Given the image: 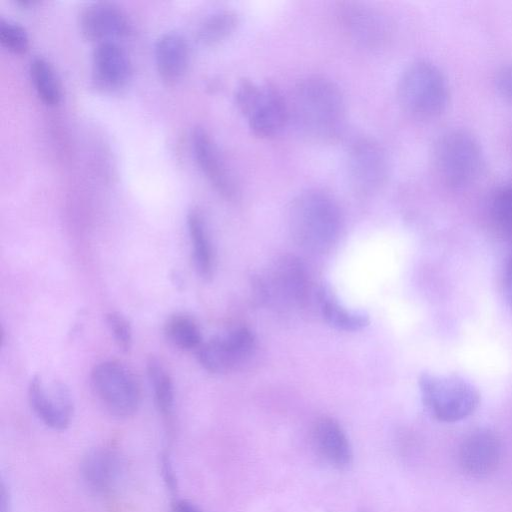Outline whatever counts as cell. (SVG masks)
<instances>
[{
	"label": "cell",
	"mask_w": 512,
	"mask_h": 512,
	"mask_svg": "<svg viewBox=\"0 0 512 512\" xmlns=\"http://www.w3.org/2000/svg\"><path fill=\"white\" fill-rule=\"evenodd\" d=\"M147 374L151 383L157 409L164 417H170L174 406V384L162 363L155 357L147 362Z\"/></svg>",
	"instance_id": "cell-25"
},
{
	"label": "cell",
	"mask_w": 512,
	"mask_h": 512,
	"mask_svg": "<svg viewBox=\"0 0 512 512\" xmlns=\"http://www.w3.org/2000/svg\"><path fill=\"white\" fill-rule=\"evenodd\" d=\"M399 105L409 116L431 119L440 115L449 101V86L441 69L429 60L409 64L397 84Z\"/></svg>",
	"instance_id": "cell-3"
},
{
	"label": "cell",
	"mask_w": 512,
	"mask_h": 512,
	"mask_svg": "<svg viewBox=\"0 0 512 512\" xmlns=\"http://www.w3.org/2000/svg\"><path fill=\"white\" fill-rule=\"evenodd\" d=\"M191 146L195 161L210 184L222 197L233 199L237 193L233 175L209 132L200 126L195 127Z\"/></svg>",
	"instance_id": "cell-12"
},
{
	"label": "cell",
	"mask_w": 512,
	"mask_h": 512,
	"mask_svg": "<svg viewBox=\"0 0 512 512\" xmlns=\"http://www.w3.org/2000/svg\"><path fill=\"white\" fill-rule=\"evenodd\" d=\"M235 103L259 138L275 137L290 120L288 100L270 84L243 79L236 87Z\"/></svg>",
	"instance_id": "cell-6"
},
{
	"label": "cell",
	"mask_w": 512,
	"mask_h": 512,
	"mask_svg": "<svg viewBox=\"0 0 512 512\" xmlns=\"http://www.w3.org/2000/svg\"><path fill=\"white\" fill-rule=\"evenodd\" d=\"M1 512H9L10 511V502H9V495L6 491V487L2 483L1 485Z\"/></svg>",
	"instance_id": "cell-33"
},
{
	"label": "cell",
	"mask_w": 512,
	"mask_h": 512,
	"mask_svg": "<svg viewBox=\"0 0 512 512\" xmlns=\"http://www.w3.org/2000/svg\"><path fill=\"white\" fill-rule=\"evenodd\" d=\"M432 162L444 184L462 188L471 184L479 175L483 154L478 140L469 131L450 129L436 139Z\"/></svg>",
	"instance_id": "cell-4"
},
{
	"label": "cell",
	"mask_w": 512,
	"mask_h": 512,
	"mask_svg": "<svg viewBox=\"0 0 512 512\" xmlns=\"http://www.w3.org/2000/svg\"><path fill=\"white\" fill-rule=\"evenodd\" d=\"M418 384L423 404L441 422L465 419L480 404L478 389L458 375L422 373Z\"/></svg>",
	"instance_id": "cell-5"
},
{
	"label": "cell",
	"mask_w": 512,
	"mask_h": 512,
	"mask_svg": "<svg viewBox=\"0 0 512 512\" xmlns=\"http://www.w3.org/2000/svg\"><path fill=\"white\" fill-rule=\"evenodd\" d=\"M347 175L351 187L358 193L369 195L385 185L389 174V161L384 148L374 139L355 140L347 153Z\"/></svg>",
	"instance_id": "cell-8"
},
{
	"label": "cell",
	"mask_w": 512,
	"mask_h": 512,
	"mask_svg": "<svg viewBox=\"0 0 512 512\" xmlns=\"http://www.w3.org/2000/svg\"><path fill=\"white\" fill-rule=\"evenodd\" d=\"M255 339L246 327L235 328L212 337L197 350L199 363L211 373H226L242 364L252 354Z\"/></svg>",
	"instance_id": "cell-10"
},
{
	"label": "cell",
	"mask_w": 512,
	"mask_h": 512,
	"mask_svg": "<svg viewBox=\"0 0 512 512\" xmlns=\"http://www.w3.org/2000/svg\"><path fill=\"white\" fill-rule=\"evenodd\" d=\"M504 293L506 300L512 309V256L507 264L504 274Z\"/></svg>",
	"instance_id": "cell-31"
},
{
	"label": "cell",
	"mask_w": 512,
	"mask_h": 512,
	"mask_svg": "<svg viewBox=\"0 0 512 512\" xmlns=\"http://www.w3.org/2000/svg\"><path fill=\"white\" fill-rule=\"evenodd\" d=\"M132 77V64L117 42L96 44L92 53V79L102 91L117 92L125 88Z\"/></svg>",
	"instance_id": "cell-13"
},
{
	"label": "cell",
	"mask_w": 512,
	"mask_h": 512,
	"mask_svg": "<svg viewBox=\"0 0 512 512\" xmlns=\"http://www.w3.org/2000/svg\"><path fill=\"white\" fill-rule=\"evenodd\" d=\"M85 484L94 492L106 493L117 484L122 472V460L117 450L108 445L91 449L80 466Z\"/></svg>",
	"instance_id": "cell-16"
},
{
	"label": "cell",
	"mask_w": 512,
	"mask_h": 512,
	"mask_svg": "<svg viewBox=\"0 0 512 512\" xmlns=\"http://www.w3.org/2000/svg\"><path fill=\"white\" fill-rule=\"evenodd\" d=\"M156 70L167 85L179 82L186 73L190 50L187 39L179 32L169 31L158 37L154 46Z\"/></svg>",
	"instance_id": "cell-17"
},
{
	"label": "cell",
	"mask_w": 512,
	"mask_h": 512,
	"mask_svg": "<svg viewBox=\"0 0 512 512\" xmlns=\"http://www.w3.org/2000/svg\"><path fill=\"white\" fill-rule=\"evenodd\" d=\"M239 24L237 13L231 9H219L208 14L196 31L198 43L215 46L229 38Z\"/></svg>",
	"instance_id": "cell-23"
},
{
	"label": "cell",
	"mask_w": 512,
	"mask_h": 512,
	"mask_svg": "<svg viewBox=\"0 0 512 512\" xmlns=\"http://www.w3.org/2000/svg\"><path fill=\"white\" fill-rule=\"evenodd\" d=\"M314 437L320 452L330 464L339 469L351 465L353 454L350 442L335 419H319L314 428Z\"/></svg>",
	"instance_id": "cell-19"
},
{
	"label": "cell",
	"mask_w": 512,
	"mask_h": 512,
	"mask_svg": "<svg viewBox=\"0 0 512 512\" xmlns=\"http://www.w3.org/2000/svg\"><path fill=\"white\" fill-rule=\"evenodd\" d=\"M266 289L272 294L291 304H302L307 296L308 279L305 267L295 256L285 255L272 265Z\"/></svg>",
	"instance_id": "cell-15"
},
{
	"label": "cell",
	"mask_w": 512,
	"mask_h": 512,
	"mask_svg": "<svg viewBox=\"0 0 512 512\" xmlns=\"http://www.w3.org/2000/svg\"><path fill=\"white\" fill-rule=\"evenodd\" d=\"M0 43L15 55L25 54L30 46L26 29L19 23L11 20H0Z\"/></svg>",
	"instance_id": "cell-26"
},
{
	"label": "cell",
	"mask_w": 512,
	"mask_h": 512,
	"mask_svg": "<svg viewBox=\"0 0 512 512\" xmlns=\"http://www.w3.org/2000/svg\"><path fill=\"white\" fill-rule=\"evenodd\" d=\"M493 220L505 232L512 234V183L500 187L491 202Z\"/></svg>",
	"instance_id": "cell-27"
},
{
	"label": "cell",
	"mask_w": 512,
	"mask_h": 512,
	"mask_svg": "<svg viewBox=\"0 0 512 512\" xmlns=\"http://www.w3.org/2000/svg\"><path fill=\"white\" fill-rule=\"evenodd\" d=\"M499 93L512 104V64L501 67L495 77Z\"/></svg>",
	"instance_id": "cell-29"
},
{
	"label": "cell",
	"mask_w": 512,
	"mask_h": 512,
	"mask_svg": "<svg viewBox=\"0 0 512 512\" xmlns=\"http://www.w3.org/2000/svg\"><path fill=\"white\" fill-rule=\"evenodd\" d=\"M187 227L195 269L202 278L209 280L215 269V254L205 218L198 209L188 212Z\"/></svg>",
	"instance_id": "cell-20"
},
{
	"label": "cell",
	"mask_w": 512,
	"mask_h": 512,
	"mask_svg": "<svg viewBox=\"0 0 512 512\" xmlns=\"http://www.w3.org/2000/svg\"><path fill=\"white\" fill-rule=\"evenodd\" d=\"M167 340L183 351L198 350L202 345V336L198 324L185 314L170 316L164 325Z\"/></svg>",
	"instance_id": "cell-24"
},
{
	"label": "cell",
	"mask_w": 512,
	"mask_h": 512,
	"mask_svg": "<svg viewBox=\"0 0 512 512\" xmlns=\"http://www.w3.org/2000/svg\"><path fill=\"white\" fill-rule=\"evenodd\" d=\"M320 309L324 319L334 328L344 331H357L366 327L370 320L363 311L348 310L328 286L318 291Z\"/></svg>",
	"instance_id": "cell-21"
},
{
	"label": "cell",
	"mask_w": 512,
	"mask_h": 512,
	"mask_svg": "<svg viewBox=\"0 0 512 512\" xmlns=\"http://www.w3.org/2000/svg\"><path fill=\"white\" fill-rule=\"evenodd\" d=\"M28 399L34 414L47 427L61 431L70 425L73 400L63 382L36 375L29 383Z\"/></svg>",
	"instance_id": "cell-9"
},
{
	"label": "cell",
	"mask_w": 512,
	"mask_h": 512,
	"mask_svg": "<svg viewBox=\"0 0 512 512\" xmlns=\"http://www.w3.org/2000/svg\"><path fill=\"white\" fill-rule=\"evenodd\" d=\"M90 379L93 391L111 414L129 417L137 411L141 400L140 385L124 364L102 361L94 366Z\"/></svg>",
	"instance_id": "cell-7"
},
{
	"label": "cell",
	"mask_w": 512,
	"mask_h": 512,
	"mask_svg": "<svg viewBox=\"0 0 512 512\" xmlns=\"http://www.w3.org/2000/svg\"><path fill=\"white\" fill-rule=\"evenodd\" d=\"M161 470L163 474L164 481L170 490H176V476L170 461V458L167 454H163L161 458Z\"/></svg>",
	"instance_id": "cell-30"
},
{
	"label": "cell",
	"mask_w": 512,
	"mask_h": 512,
	"mask_svg": "<svg viewBox=\"0 0 512 512\" xmlns=\"http://www.w3.org/2000/svg\"><path fill=\"white\" fill-rule=\"evenodd\" d=\"M342 214L335 198L322 189L299 193L288 210V227L302 248L325 253L337 243L342 229Z\"/></svg>",
	"instance_id": "cell-2"
},
{
	"label": "cell",
	"mask_w": 512,
	"mask_h": 512,
	"mask_svg": "<svg viewBox=\"0 0 512 512\" xmlns=\"http://www.w3.org/2000/svg\"><path fill=\"white\" fill-rule=\"evenodd\" d=\"M78 26L81 35L96 44L117 42L131 32L126 14L115 4L94 2L79 13Z\"/></svg>",
	"instance_id": "cell-11"
},
{
	"label": "cell",
	"mask_w": 512,
	"mask_h": 512,
	"mask_svg": "<svg viewBox=\"0 0 512 512\" xmlns=\"http://www.w3.org/2000/svg\"><path fill=\"white\" fill-rule=\"evenodd\" d=\"M289 116L304 136L318 142L337 140L344 129L346 107L336 83L319 75L301 79L288 100Z\"/></svg>",
	"instance_id": "cell-1"
},
{
	"label": "cell",
	"mask_w": 512,
	"mask_h": 512,
	"mask_svg": "<svg viewBox=\"0 0 512 512\" xmlns=\"http://www.w3.org/2000/svg\"><path fill=\"white\" fill-rule=\"evenodd\" d=\"M106 323L118 347L127 352L132 346V328L125 316L112 311L106 314Z\"/></svg>",
	"instance_id": "cell-28"
},
{
	"label": "cell",
	"mask_w": 512,
	"mask_h": 512,
	"mask_svg": "<svg viewBox=\"0 0 512 512\" xmlns=\"http://www.w3.org/2000/svg\"><path fill=\"white\" fill-rule=\"evenodd\" d=\"M172 512H202L195 504L185 499L173 503Z\"/></svg>",
	"instance_id": "cell-32"
},
{
	"label": "cell",
	"mask_w": 512,
	"mask_h": 512,
	"mask_svg": "<svg viewBox=\"0 0 512 512\" xmlns=\"http://www.w3.org/2000/svg\"><path fill=\"white\" fill-rule=\"evenodd\" d=\"M458 455L463 471L475 477L486 476L500 463V439L491 430H475L462 441Z\"/></svg>",
	"instance_id": "cell-14"
},
{
	"label": "cell",
	"mask_w": 512,
	"mask_h": 512,
	"mask_svg": "<svg viewBox=\"0 0 512 512\" xmlns=\"http://www.w3.org/2000/svg\"><path fill=\"white\" fill-rule=\"evenodd\" d=\"M340 18L353 39L365 46H378L386 38L387 23L384 16L365 4L343 3Z\"/></svg>",
	"instance_id": "cell-18"
},
{
	"label": "cell",
	"mask_w": 512,
	"mask_h": 512,
	"mask_svg": "<svg viewBox=\"0 0 512 512\" xmlns=\"http://www.w3.org/2000/svg\"><path fill=\"white\" fill-rule=\"evenodd\" d=\"M29 74L33 87L48 106H55L62 99V85L53 65L44 57H34L29 65Z\"/></svg>",
	"instance_id": "cell-22"
}]
</instances>
